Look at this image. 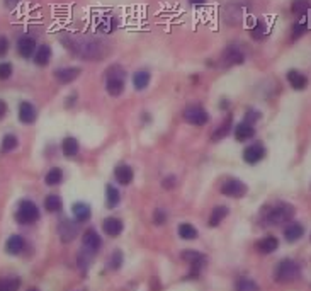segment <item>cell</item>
<instances>
[{
    "instance_id": "1",
    "label": "cell",
    "mask_w": 311,
    "mask_h": 291,
    "mask_svg": "<svg viewBox=\"0 0 311 291\" xmlns=\"http://www.w3.org/2000/svg\"><path fill=\"white\" fill-rule=\"evenodd\" d=\"M61 43L68 48V51L80 60H90V61H99L109 53L107 45L97 38H90V36H63Z\"/></svg>"
},
{
    "instance_id": "2",
    "label": "cell",
    "mask_w": 311,
    "mask_h": 291,
    "mask_svg": "<svg viewBox=\"0 0 311 291\" xmlns=\"http://www.w3.org/2000/svg\"><path fill=\"white\" fill-rule=\"evenodd\" d=\"M294 216V206L289 203H277L272 206H265L262 211V223L274 227V225L286 223Z\"/></svg>"
},
{
    "instance_id": "3",
    "label": "cell",
    "mask_w": 311,
    "mask_h": 291,
    "mask_svg": "<svg viewBox=\"0 0 311 291\" xmlns=\"http://www.w3.org/2000/svg\"><path fill=\"white\" fill-rule=\"evenodd\" d=\"M301 278V266L296 261L284 259L274 269V279L277 283H291Z\"/></svg>"
},
{
    "instance_id": "4",
    "label": "cell",
    "mask_w": 311,
    "mask_h": 291,
    "mask_svg": "<svg viewBox=\"0 0 311 291\" xmlns=\"http://www.w3.org/2000/svg\"><path fill=\"white\" fill-rule=\"evenodd\" d=\"M124 72L121 67H111L106 75V90L113 97H119L124 92Z\"/></svg>"
},
{
    "instance_id": "5",
    "label": "cell",
    "mask_w": 311,
    "mask_h": 291,
    "mask_svg": "<svg viewBox=\"0 0 311 291\" xmlns=\"http://www.w3.org/2000/svg\"><path fill=\"white\" fill-rule=\"evenodd\" d=\"M16 218H17V222L22 223V225H31V223L38 222L39 208L29 200L21 201L19 208H17V213H16Z\"/></svg>"
},
{
    "instance_id": "6",
    "label": "cell",
    "mask_w": 311,
    "mask_h": 291,
    "mask_svg": "<svg viewBox=\"0 0 311 291\" xmlns=\"http://www.w3.org/2000/svg\"><path fill=\"white\" fill-rule=\"evenodd\" d=\"M182 117L186 123L194 124V126H204L207 121H209V114L201 106H189V108L184 109Z\"/></svg>"
},
{
    "instance_id": "7",
    "label": "cell",
    "mask_w": 311,
    "mask_h": 291,
    "mask_svg": "<svg viewBox=\"0 0 311 291\" xmlns=\"http://www.w3.org/2000/svg\"><path fill=\"white\" fill-rule=\"evenodd\" d=\"M249 191L247 184L240 179H228L221 186V194L228 198H243Z\"/></svg>"
},
{
    "instance_id": "8",
    "label": "cell",
    "mask_w": 311,
    "mask_h": 291,
    "mask_svg": "<svg viewBox=\"0 0 311 291\" xmlns=\"http://www.w3.org/2000/svg\"><path fill=\"white\" fill-rule=\"evenodd\" d=\"M180 257H182L184 261H187L192 266V274H199L201 269L206 266V256L198 252V250H184V252L180 254Z\"/></svg>"
},
{
    "instance_id": "9",
    "label": "cell",
    "mask_w": 311,
    "mask_h": 291,
    "mask_svg": "<svg viewBox=\"0 0 311 291\" xmlns=\"http://www.w3.org/2000/svg\"><path fill=\"white\" fill-rule=\"evenodd\" d=\"M245 61V53L240 48L229 46L223 51V65L225 67H233V65H242Z\"/></svg>"
},
{
    "instance_id": "10",
    "label": "cell",
    "mask_w": 311,
    "mask_h": 291,
    "mask_svg": "<svg viewBox=\"0 0 311 291\" xmlns=\"http://www.w3.org/2000/svg\"><path fill=\"white\" fill-rule=\"evenodd\" d=\"M82 73V70L79 67H66V68H57L55 70V79L60 84H72L73 80H77Z\"/></svg>"
},
{
    "instance_id": "11",
    "label": "cell",
    "mask_w": 311,
    "mask_h": 291,
    "mask_svg": "<svg viewBox=\"0 0 311 291\" xmlns=\"http://www.w3.org/2000/svg\"><path fill=\"white\" fill-rule=\"evenodd\" d=\"M58 233H60V240L63 244H70L77 237V225L70 222V220H63L58 225Z\"/></svg>"
},
{
    "instance_id": "12",
    "label": "cell",
    "mask_w": 311,
    "mask_h": 291,
    "mask_svg": "<svg viewBox=\"0 0 311 291\" xmlns=\"http://www.w3.org/2000/svg\"><path fill=\"white\" fill-rule=\"evenodd\" d=\"M265 157V148L262 145H250L243 150V160L250 165H255Z\"/></svg>"
},
{
    "instance_id": "13",
    "label": "cell",
    "mask_w": 311,
    "mask_h": 291,
    "mask_svg": "<svg viewBox=\"0 0 311 291\" xmlns=\"http://www.w3.org/2000/svg\"><path fill=\"white\" fill-rule=\"evenodd\" d=\"M38 119V111L31 102L24 101L19 104V121L24 124H32Z\"/></svg>"
},
{
    "instance_id": "14",
    "label": "cell",
    "mask_w": 311,
    "mask_h": 291,
    "mask_svg": "<svg viewBox=\"0 0 311 291\" xmlns=\"http://www.w3.org/2000/svg\"><path fill=\"white\" fill-rule=\"evenodd\" d=\"M114 177H116V180L121 186H128V184H131L133 179H135V172H133V169L129 167V165L121 164L114 169Z\"/></svg>"
},
{
    "instance_id": "15",
    "label": "cell",
    "mask_w": 311,
    "mask_h": 291,
    "mask_svg": "<svg viewBox=\"0 0 311 291\" xmlns=\"http://www.w3.org/2000/svg\"><path fill=\"white\" fill-rule=\"evenodd\" d=\"M287 82L294 90H305L306 86H308V77L299 70H289L287 72Z\"/></svg>"
},
{
    "instance_id": "16",
    "label": "cell",
    "mask_w": 311,
    "mask_h": 291,
    "mask_svg": "<svg viewBox=\"0 0 311 291\" xmlns=\"http://www.w3.org/2000/svg\"><path fill=\"white\" fill-rule=\"evenodd\" d=\"M102 228L109 237H117V235H121V232H123L124 225L119 218H116V216H109V218H106L102 222Z\"/></svg>"
},
{
    "instance_id": "17",
    "label": "cell",
    "mask_w": 311,
    "mask_h": 291,
    "mask_svg": "<svg viewBox=\"0 0 311 291\" xmlns=\"http://www.w3.org/2000/svg\"><path fill=\"white\" fill-rule=\"evenodd\" d=\"M36 51V41L29 36H24L17 41V53L21 55L22 58H31Z\"/></svg>"
},
{
    "instance_id": "18",
    "label": "cell",
    "mask_w": 311,
    "mask_h": 291,
    "mask_svg": "<svg viewBox=\"0 0 311 291\" xmlns=\"http://www.w3.org/2000/svg\"><path fill=\"white\" fill-rule=\"evenodd\" d=\"M254 136H255V128H254V124L249 123V121L236 124V128H235V138L238 140V142H247V140L254 138Z\"/></svg>"
},
{
    "instance_id": "19",
    "label": "cell",
    "mask_w": 311,
    "mask_h": 291,
    "mask_svg": "<svg viewBox=\"0 0 311 291\" xmlns=\"http://www.w3.org/2000/svg\"><path fill=\"white\" fill-rule=\"evenodd\" d=\"M24 238L21 237V235H12V237H9V240L5 242V252L10 254V256H17V254H21L22 250H24Z\"/></svg>"
},
{
    "instance_id": "20",
    "label": "cell",
    "mask_w": 311,
    "mask_h": 291,
    "mask_svg": "<svg viewBox=\"0 0 311 291\" xmlns=\"http://www.w3.org/2000/svg\"><path fill=\"white\" fill-rule=\"evenodd\" d=\"M32 60H34V63L38 65V67H46L51 60V48L48 45H41L34 51Z\"/></svg>"
},
{
    "instance_id": "21",
    "label": "cell",
    "mask_w": 311,
    "mask_h": 291,
    "mask_svg": "<svg viewBox=\"0 0 311 291\" xmlns=\"http://www.w3.org/2000/svg\"><path fill=\"white\" fill-rule=\"evenodd\" d=\"M151 75L148 70H138V72L133 75V86H135L136 90H145L148 86H150Z\"/></svg>"
},
{
    "instance_id": "22",
    "label": "cell",
    "mask_w": 311,
    "mask_h": 291,
    "mask_svg": "<svg viewBox=\"0 0 311 291\" xmlns=\"http://www.w3.org/2000/svg\"><path fill=\"white\" fill-rule=\"evenodd\" d=\"M279 247V240L276 237H264L257 242V250L260 254H272Z\"/></svg>"
},
{
    "instance_id": "23",
    "label": "cell",
    "mask_w": 311,
    "mask_h": 291,
    "mask_svg": "<svg viewBox=\"0 0 311 291\" xmlns=\"http://www.w3.org/2000/svg\"><path fill=\"white\" fill-rule=\"evenodd\" d=\"M305 235V228L301 227L299 223H291L289 227H286V230H284V238H286L287 242H298L299 238Z\"/></svg>"
},
{
    "instance_id": "24",
    "label": "cell",
    "mask_w": 311,
    "mask_h": 291,
    "mask_svg": "<svg viewBox=\"0 0 311 291\" xmlns=\"http://www.w3.org/2000/svg\"><path fill=\"white\" fill-rule=\"evenodd\" d=\"M82 242H84L85 249L94 250V252L99 249V247H101V237H99L95 230H87V232H85L84 237H82Z\"/></svg>"
},
{
    "instance_id": "25",
    "label": "cell",
    "mask_w": 311,
    "mask_h": 291,
    "mask_svg": "<svg viewBox=\"0 0 311 291\" xmlns=\"http://www.w3.org/2000/svg\"><path fill=\"white\" fill-rule=\"evenodd\" d=\"M72 213L79 223H84L90 218V208H88V204H85V203H75V204L72 206Z\"/></svg>"
},
{
    "instance_id": "26",
    "label": "cell",
    "mask_w": 311,
    "mask_h": 291,
    "mask_svg": "<svg viewBox=\"0 0 311 291\" xmlns=\"http://www.w3.org/2000/svg\"><path fill=\"white\" fill-rule=\"evenodd\" d=\"M61 150L66 157H75L80 150V145H79V142H77V138L66 136V138H63V142H61Z\"/></svg>"
},
{
    "instance_id": "27",
    "label": "cell",
    "mask_w": 311,
    "mask_h": 291,
    "mask_svg": "<svg viewBox=\"0 0 311 291\" xmlns=\"http://www.w3.org/2000/svg\"><path fill=\"white\" fill-rule=\"evenodd\" d=\"M228 213H229V209L226 206H216V208L213 209V213L209 215V222H207V225H209V227H218V225L226 218Z\"/></svg>"
},
{
    "instance_id": "28",
    "label": "cell",
    "mask_w": 311,
    "mask_h": 291,
    "mask_svg": "<svg viewBox=\"0 0 311 291\" xmlns=\"http://www.w3.org/2000/svg\"><path fill=\"white\" fill-rule=\"evenodd\" d=\"M310 28V19H308V14H303V16H299V21L292 26V39H298L301 38L303 34H305L306 31H308Z\"/></svg>"
},
{
    "instance_id": "29",
    "label": "cell",
    "mask_w": 311,
    "mask_h": 291,
    "mask_svg": "<svg viewBox=\"0 0 311 291\" xmlns=\"http://www.w3.org/2000/svg\"><path fill=\"white\" fill-rule=\"evenodd\" d=\"M229 130H231V116H228L226 119L220 124V128L211 135V140H213V142H220V140H223L225 136H228Z\"/></svg>"
},
{
    "instance_id": "30",
    "label": "cell",
    "mask_w": 311,
    "mask_h": 291,
    "mask_svg": "<svg viewBox=\"0 0 311 291\" xmlns=\"http://www.w3.org/2000/svg\"><path fill=\"white\" fill-rule=\"evenodd\" d=\"M61 180H63V172H61V169H58V167L50 169V171L46 172V175H44L46 186H58Z\"/></svg>"
},
{
    "instance_id": "31",
    "label": "cell",
    "mask_w": 311,
    "mask_h": 291,
    "mask_svg": "<svg viewBox=\"0 0 311 291\" xmlns=\"http://www.w3.org/2000/svg\"><path fill=\"white\" fill-rule=\"evenodd\" d=\"M44 208H46L48 213L60 211V208H61V198L57 196V194H50V196H46V200H44Z\"/></svg>"
},
{
    "instance_id": "32",
    "label": "cell",
    "mask_w": 311,
    "mask_h": 291,
    "mask_svg": "<svg viewBox=\"0 0 311 291\" xmlns=\"http://www.w3.org/2000/svg\"><path fill=\"white\" fill-rule=\"evenodd\" d=\"M179 237L184 240H194L198 237V230L191 223H180L179 225Z\"/></svg>"
},
{
    "instance_id": "33",
    "label": "cell",
    "mask_w": 311,
    "mask_h": 291,
    "mask_svg": "<svg viewBox=\"0 0 311 291\" xmlns=\"http://www.w3.org/2000/svg\"><path fill=\"white\" fill-rule=\"evenodd\" d=\"M250 34H252V38H254V39H264L265 36L269 34L267 24H265V23H264V21H262V19H258L257 23H255V26H254V28H252Z\"/></svg>"
},
{
    "instance_id": "34",
    "label": "cell",
    "mask_w": 311,
    "mask_h": 291,
    "mask_svg": "<svg viewBox=\"0 0 311 291\" xmlns=\"http://www.w3.org/2000/svg\"><path fill=\"white\" fill-rule=\"evenodd\" d=\"M17 146H19V140H17L16 135H5L2 140V152L7 153V152H12V150H16Z\"/></svg>"
},
{
    "instance_id": "35",
    "label": "cell",
    "mask_w": 311,
    "mask_h": 291,
    "mask_svg": "<svg viewBox=\"0 0 311 291\" xmlns=\"http://www.w3.org/2000/svg\"><path fill=\"white\" fill-rule=\"evenodd\" d=\"M107 206L109 208H116L117 204H119V201H121V194H119V191L116 189L114 186H107Z\"/></svg>"
},
{
    "instance_id": "36",
    "label": "cell",
    "mask_w": 311,
    "mask_h": 291,
    "mask_svg": "<svg viewBox=\"0 0 311 291\" xmlns=\"http://www.w3.org/2000/svg\"><path fill=\"white\" fill-rule=\"evenodd\" d=\"M21 286V281L17 278H9L0 281V291H17Z\"/></svg>"
},
{
    "instance_id": "37",
    "label": "cell",
    "mask_w": 311,
    "mask_h": 291,
    "mask_svg": "<svg viewBox=\"0 0 311 291\" xmlns=\"http://www.w3.org/2000/svg\"><path fill=\"white\" fill-rule=\"evenodd\" d=\"M310 10V0H294L292 2V12L303 16V14H308Z\"/></svg>"
},
{
    "instance_id": "38",
    "label": "cell",
    "mask_w": 311,
    "mask_h": 291,
    "mask_svg": "<svg viewBox=\"0 0 311 291\" xmlns=\"http://www.w3.org/2000/svg\"><path fill=\"white\" fill-rule=\"evenodd\" d=\"M235 290L236 291H258V286L257 283L250 281V279H240V281H236Z\"/></svg>"
},
{
    "instance_id": "39",
    "label": "cell",
    "mask_w": 311,
    "mask_h": 291,
    "mask_svg": "<svg viewBox=\"0 0 311 291\" xmlns=\"http://www.w3.org/2000/svg\"><path fill=\"white\" fill-rule=\"evenodd\" d=\"M12 63H7V61H3V63H0V80H7L12 77Z\"/></svg>"
},
{
    "instance_id": "40",
    "label": "cell",
    "mask_w": 311,
    "mask_h": 291,
    "mask_svg": "<svg viewBox=\"0 0 311 291\" xmlns=\"http://www.w3.org/2000/svg\"><path fill=\"white\" fill-rule=\"evenodd\" d=\"M121 266H123V252L121 250H114L113 257H111V267L119 269Z\"/></svg>"
},
{
    "instance_id": "41",
    "label": "cell",
    "mask_w": 311,
    "mask_h": 291,
    "mask_svg": "<svg viewBox=\"0 0 311 291\" xmlns=\"http://www.w3.org/2000/svg\"><path fill=\"white\" fill-rule=\"evenodd\" d=\"M165 220H167V215H165V211L164 209H155V213H153V222L157 223V225H164L165 223Z\"/></svg>"
},
{
    "instance_id": "42",
    "label": "cell",
    "mask_w": 311,
    "mask_h": 291,
    "mask_svg": "<svg viewBox=\"0 0 311 291\" xmlns=\"http://www.w3.org/2000/svg\"><path fill=\"white\" fill-rule=\"evenodd\" d=\"M7 51H9V39L5 36H0V58L5 57Z\"/></svg>"
},
{
    "instance_id": "43",
    "label": "cell",
    "mask_w": 311,
    "mask_h": 291,
    "mask_svg": "<svg viewBox=\"0 0 311 291\" xmlns=\"http://www.w3.org/2000/svg\"><path fill=\"white\" fill-rule=\"evenodd\" d=\"M162 186H164L165 189H172V187L175 186V177H173V175H169V177H165L164 182H162Z\"/></svg>"
},
{
    "instance_id": "44",
    "label": "cell",
    "mask_w": 311,
    "mask_h": 291,
    "mask_svg": "<svg viewBox=\"0 0 311 291\" xmlns=\"http://www.w3.org/2000/svg\"><path fill=\"white\" fill-rule=\"evenodd\" d=\"M7 111H9V109H7L5 101H2V99H0V119H3V117H5Z\"/></svg>"
},
{
    "instance_id": "45",
    "label": "cell",
    "mask_w": 311,
    "mask_h": 291,
    "mask_svg": "<svg viewBox=\"0 0 311 291\" xmlns=\"http://www.w3.org/2000/svg\"><path fill=\"white\" fill-rule=\"evenodd\" d=\"M19 2H21V0H3V3H5L7 9H14V7H16Z\"/></svg>"
},
{
    "instance_id": "46",
    "label": "cell",
    "mask_w": 311,
    "mask_h": 291,
    "mask_svg": "<svg viewBox=\"0 0 311 291\" xmlns=\"http://www.w3.org/2000/svg\"><path fill=\"white\" fill-rule=\"evenodd\" d=\"M189 2H191L192 5H202V3H204L206 0H189Z\"/></svg>"
},
{
    "instance_id": "47",
    "label": "cell",
    "mask_w": 311,
    "mask_h": 291,
    "mask_svg": "<svg viewBox=\"0 0 311 291\" xmlns=\"http://www.w3.org/2000/svg\"><path fill=\"white\" fill-rule=\"evenodd\" d=\"M28 291H39V290H38V288H29Z\"/></svg>"
},
{
    "instance_id": "48",
    "label": "cell",
    "mask_w": 311,
    "mask_h": 291,
    "mask_svg": "<svg viewBox=\"0 0 311 291\" xmlns=\"http://www.w3.org/2000/svg\"><path fill=\"white\" fill-rule=\"evenodd\" d=\"M310 238H311V237H310Z\"/></svg>"
}]
</instances>
